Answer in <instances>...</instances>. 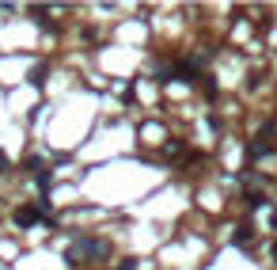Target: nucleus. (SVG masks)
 Masks as SVG:
<instances>
[{
	"label": "nucleus",
	"instance_id": "f257e3e1",
	"mask_svg": "<svg viewBox=\"0 0 277 270\" xmlns=\"http://www.w3.org/2000/svg\"><path fill=\"white\" fill-rule=\"evenodd\" d=\"M107 255H110V244H107V240H99V236H80L69 251H65V263H69L72 270H80L84 259L91 263V259H107Z\"/></svg>",
	"mask_w": 277,
	"mask_h": 270
},
{
	"label": "nucleus",
	"instance_id": "f03ea898",
	"mask_svg": "<svg viewBox=\"0 0 277 270\" xmlns=\"http://www.w3.org/2000/svg\"><path fill=\"white\" fill-rule=\"evenodd\" d=\"M38 221H42V209L38 206H19L15 209V225L19 228H31V225H38Z\"/></svg>",
	"mask_w": 277,
	"mask_h": 270
},
{
	"label": "nucleus",
	"instance_id": "7ed1b4c3",
	"mask_svg": "<svg viewBox=\"0 0 277 270\" xmlns=\"http://www.w3.org/2000/svg\"><path fill=\"white\" fill-rule=\"evenodd\" d=\"M266 206V194L262 190H247V209H262Z\"/></svg>",
	"mask_w": 277,
	"mask_h": 270
},
{
	"label": "nucleus",
	"instance_id": "20e7f679",
	"mask_svg": "<svg viewBox=\"0 0 277 270\" xmlns=\"http://www.w3.org/2000/svg\"><path fill=\"white\" fill-rule=\"evenodd\" d=\"M251 232H254L251 225H240V228H235V236H232V240H235V244H243V247H247V244H251Z\"/></svg>",
	"mask_w": 277,
	"mask_h": 270
},
{
	"label": "nucleus",
	"instance_id": "39448f33",
	"mask_svg": "<svg viewBox=\"0 0 277 270\" xmlns=\"http://www.w3.org/2000/svg\"><path fill=\"white\" fill-rule=\"evenodd\" d=\"M118 270H137V263H133V259H126V263H122Z\"/></svg>",
	"mask_w": 277,
	"mask_h": 270
},
{
	"label": "nucleus",
	"instance_id": "423d86ee",
	"mask_svg": "<svg viewBox=\"0 0 277 270\" xmlns=\"http://www.w3.org/2000/svg\"><path fill=\"white\" fill-rule=\"evenodd\" d=\"M0 171H8V160H4V156H0Z\"/></svg>",
	"mask_w": 277,
	"mask_h": 270
},
{
	"label": "nucleus",
	"instance_id": "0eeeda50",
	"mask_svg": "<svg viewBox=\"0 0 277 270\" xmlns=\"http://www.w3.org/2000/svg\"><path fill=\"white\" fill-rule=\"evenodd\" d=\"M273 259H277V244H273Z\"/></svg>",
	"mask_w": 277,
	"mask_h": 270
}]
</instances>
